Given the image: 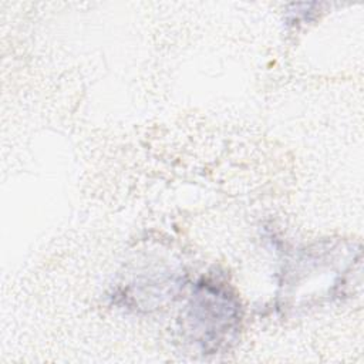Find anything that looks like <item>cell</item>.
<instances>
[{"instance_id":"6da1fadb","label":"cell","mask_w":364,"mask_h":364,"mask_svg":"<svg viewBox=\"0 0 364 364\" xmlns=\"http://www.w3.org/2000/svg\"><path fill=\"white\" fill-rule=\"evenodd\" d=\"M239 304L235 296L219 283L198 286L189 306V333L203 354H216L232 340L239 323Z\"/></svg>"}]
</instances>
